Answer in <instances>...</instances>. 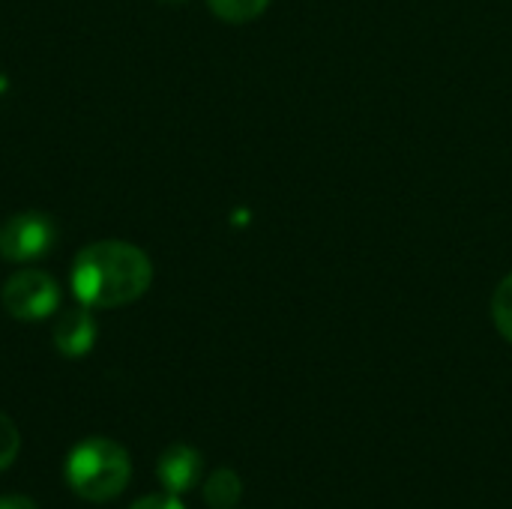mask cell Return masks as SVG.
Listing matches in <instances>:
<instances>
[{
	"instance_id": "cell-10",
	"label": "cell",
	"mask_w": 512,
	"mask_h": 509,
	"mask_svg": "<svg viewBox=\"0 0 512 509\" xmlns=\"http://www.w3.org/2000/svg\"><path fill=\"white\" fill-rule=\"evenodd\" d=\"M18 450H21V432L6 414H0V471H6L15 462Z\"/></svg>"
},
{
	"instance_id": "cell-11",
	"label": "cell",
	"mask_w": 512,
	"mask_h": 509,
	"mask_svg": "<svg viewBox=\"0 0 512 509\" xmlns=\"http://www.w3.org/2000/svg\"><path fill=\"white\" fill-rule=\"evenodd\" d=\"M129 509H186L183 507V501H180V495H147V498H141V501H135Z\"/></svg>"
},
{
	"instance_id": "cell-13",
	"label": "cell",
	"mask_w": 512,
	"mask_h": 509,
	"mask_svg": "<svg viewBox=\"0 0 512 509\" xmlns=\"http://www.w3.org/2000/svg\"><path fill=\"white\" fill-rule=\"evenodd\" d=\"M162 3H180V0H162Z\"/></svg>"
},
{
	"instance_id": "cell-12",
	"label": "cell",
	"mask_w": 512,
	"mask_h": 509,
	"mask_svg": "<svg viewBox=\"0 0 512 509\" xmlns=\"http://www.w3.org/2000/svg\"><path fill=\"white\" fill-rule=\"evenodd\" d=\"M0 509H39L27 495H3L0 498Z\"/></svg>"
},
{
	"instance_id": "cell-8",
	"label": "cell",
	"mask_w": 512,
	"mask_h": 509,
	"mask_svg": "<svg viewBox=\"0 0 512 509\" xmlns=\"http://www.w3.org/2000/svg\"><path fill=\"white\" fill-rule=\"evenodd\" d=\"M270 0H207V6L222 18V21H231V24H243V21H252L258 18L264 9H267Z\"/></svg>"
},
{
	"instance_id": "cell-3",
	"label": "cell",
	"mask_w": 512,
	"mask_h": 509,
	"mask_svg": "<svg viewBox=\"0 0 512 509\" xmlns=\"http://www.w3.org/2000/svg\"><path fill=\"white\" fill-rule=\"evenodd\" d=\"M3 309L18 321H42L60 309V288L42 270H18L3 285Z\"/></svg>"
},
{
	"instance_id": "cell-4",
	"label": "cell",
	"mask_w": 512,
	"mask_h": 509,
	"mask_svg": "<svg viewBox=\"0 0 512 509\" xmlns=\"http://www.w3.org/2000/svg\"><path fill=\"white\" fill-rule=\"evenodd\" d=\"M57 243V228L45 213H15L0 225V255L12 264L36 261Z\"/></svg>"
},
{
	"instance_id": "cell-9",
	"label": "cell",
	"mask_w": 512,
	"mask_h": 509,
	"mask_svg": "<svg viewBox=\"0 0 512 509\" xmlns=\"http://www.w3.org/2000/svg\"><path fill=\"white\" fill-rule=\"evenodd\" d=\"M492 318H495V327L501 330V336L512 342V273L495 288V297H492Z\"/></svg>"
},
{
	"instance_id": "cell-7",
	"label": "cell",
	"mask_w": 512,
	"mask_h": 509,
	"mask_svg": "<svg viewBox=\"0 0 512 509\" xmlns=\"http://www.w3.org/2000/svg\"><path fill=\"white\" fill-rule=\"evenodd\" d=\"M243 483L231 468H219L210 474V480L204 483V501L216 509H231L240 501Z\"/></svg>"
},
{
	"instance_id": "cell-1",
	"label": "cell",
	"mask_w": 512,
	"mask_h": 509,
	"mask_svg": "<svg viewBox=\"0 0 512 509\" xmlns=\"http://www.w3.org/2000/svg\"><path fill=\"white\" fill-rule=\"evenodd\" d=\"M153 282L150 258L123 240L84 246L72 264V291L87 309H111L138 300Z\"/></svg>"
},
{
	"instance_id": "cell-6",
	"label": "cell",
	"mask_w": 512,
	"mask_h": 509,
	"mask_svg": "<svg viewBox=\"0 0 512 509\" xmlns=\"http://www.w3.org/2000/svg\"><path fill=\"white\" fill-rule=\"evenodd\" d=\"M54 345L63 357H84L93 342H96V321L87 306L81 309H66L54 321Z\"/></svg>"
},
{
	"instance_id": "cell-2",
	"label": "cell",
	"mask_w": 512,
	"mask_h": 509,
	"mask_svg": "<svg viewBox=\"0 0 512 509\" xmlns=\"http://www.w3.org/2000/svg\"><path fill=\"white\" fill-rule=\"evenodd\" d=\"M132 477V462L117 441L108 438H87L72 447L66 456V483L69 489L84 498L105 504L117 498Z\"/></svg>"
},
{
	"instance_id": "cell-5",
	"label": "cell",
	"mask_w": 512,
	"mask_h": 509,
	"mask_svg": "<svg viewBox=\"0 0 512 509\" xmlns=\"http://www.w3.org/2000/svg\"><path fill=\"white\" fill-rule=\"evenodd\" d=\"M201 471H204V459L195 447L189 444H174L168 447L162 456H159V465H156V474H159V483L171 492V495H183L189 489L198 486L201 480Z\"/></svg>"
}]
</instances>
